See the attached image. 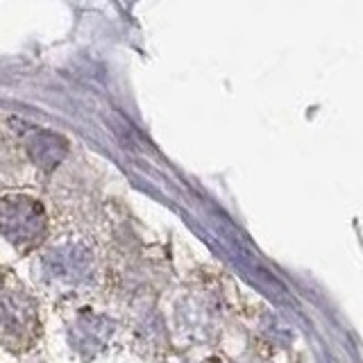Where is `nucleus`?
<instances>
[{
	"label": "nucleus",
	"instance_id": "f257e3e1",
	"mask_svg": "<svg viewBox=\"0 0 363 363\" xmlns=\"http://www.w3.org/2000/svg\"><path fill=\"white\" fill-rule=\"evenodd\" d=\"M39 306L26 289L0 291V345L23 352L39 338Z\"/></svg>",
	"mask_w": 363,
	"mask_h": 363
},
{
	"label": "nucleus",
	"instance_id": "f03ea898",
	"mask_svg": "<svg viewBox=\"0 0 363 363\" xmlns=\"http://www.w3.org/2000/svg\"><path fill=\"white\" fill-rule=\"evenodd\" d=\"M45 230V211L41 204L28 196H5L0 198V234L21 252L37 247Z\"/></svg>",
	"mask_w": 363,
	"mask_h": 363
},
{
	"label": "nucleus",
	"instance_id": "7ed1b4c3",
	"mask_svg": "<svg viewBox=\"0 0 363 363\" xmlns=\"http://www.w3.org/2000/svg\"><path fill=\"white\" fill-rule=\"evenodd\" d=\"M32 159L43 168H55L66 152V143L50 132H34L28 141Z\"/></svg>",
	"mask_w": 363,
	"mask_h": 363
}]
</instances>
